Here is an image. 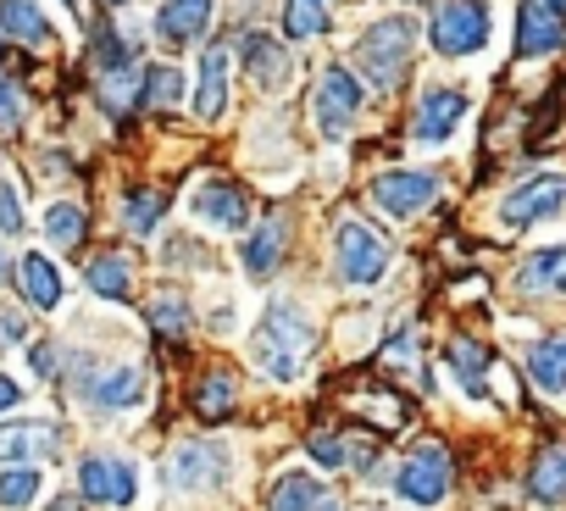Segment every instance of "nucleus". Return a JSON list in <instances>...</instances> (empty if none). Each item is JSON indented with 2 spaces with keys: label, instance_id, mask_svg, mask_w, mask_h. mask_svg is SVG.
Returning a JSON list of instances; mask_svg holds the SVG:
<instances>
[{
  "label": "nucleus",
  "instance_id": "nucleus-41",
  "mask_svg": "<svg viewBox=\"0 0 566 511\" xmlns=\"http://www.w3.org/2000/svg\"><path fill=\"white\" fill-rule=\"evenodd\" d=\"M29 334V317L23 312H0V345H12V340H23Z\"/></svg>",
  "mask_w": 566,
  "mask_h": 511
},
{
  "label": "nucleus",
  "instance_id": "nucleus-19",
  "mask_svg": "<svg viewBox=\"0 0 566 511\" xmlns=\"http://www.w3.org/2000/svg\"><path fill=\"white\" fill-rule=\"evenodd\" d=\"M51 450H56L51 423H0V461H29V456H51Z\"/></svg>",
  "mask_w": 566,
  "mask_h": 511
},
{
  "label": "nucleus",
  "instance_id": "nucleus-15",
  "mask_svg": "<svg viewBox=\"0 0 566 511\" xmlns=\"http://www.w3.org/2000/svg\"><path fill=\"white\" fill-rule=\"evenodd\" d=\"M283 250H290V222H283V217H266L261 233L244 239V268H250L255 279H266V273L283 268Z\"/></svg>",
  "mask_w": 566,
  "mask_h": 511
},
{
  "label": "nucleus",
  "instance_id": "nucleus-40",
  "mask_svg": "<svg viewBox=\"0 0 566 511\" xmlns=\"http://www.w3.org/2000/svg\"><path fill=\"white\" fill-rule=\"evenodd\" d=\"M18 117H23V106H18V90L0 79V128H18Z\"/></svg>",
  "mask_w": 566,
  "mask_h": 511
},
{
  "label": "nucleus",
  "instance_id": "nucleus-11",
  "mask_svg": "<svg viewBox=\"0 0 566 511\" xmlns=\"http://www.w3.org/2000/svg\"><path fill=\"white\" fill-rule=\"evenodd\" d=\"M461 117H467V95H461V90H428V95L417 101L411 139H417V145H444Z\"/></svg>",
  "mask_w": 566,
  "mask_h": 511
},
{
  "label": "nucleus",
  "instance_id": "nucleus-43",
  "mask_svg": "<svg viewBox=\"0 0 566 511\" xmlns=\"http://www.w3.org/2000/svg\"><path fill=\"white\" fill-rule=\"evenodd\" d=\"M18 400H23V389H18V384H12L7 373H0V417H7V411H12Z\"/></svg>",
  "mask_w": 566,
  "mask_h": 511
},
{
  "label": "nucleus",
  "instance_id": "nucleus-29",
  "mask_svg": "<svg viewBox=\"0 0 566 511\" xmlns=\"http://www.w3.org/2000/svg\"><path fill=\"white\" fill-rule=\"evenodd\" d=\"M283 29H290V40L328 34V0H290V7H283Z\"/></svg>",
  "mask_w": 566,
  "mask_h": 511
},
{
  "label": "nucleus",
  "instance_id": "nucleus-1",
  "mask_svg": "<svg viewBox=\"0 0 566 511\" xmlns=\"http://www.w3.org/2000/svg\"><path fill=\"white\" fill-rule=\"evenodd\" d=\"M312 345H317L312 317H306L301 306H290V301H272L266 317H261V328H255V345H250V351H255V367H261L266 378L295 384V378L306 373Z\"/></svg>",
  "mask_w": 566,
  "mask_h": 511
},
{
  "label": "nucleus",
  "instance_id": "nucleus-14",
  "mask_svg": "<svg viewBox=\"0 0 566 511\" xmlns=\"http://www.w3.org/2000/svg\"><path fill=\"white\" fill-rule=\"evenodd\" d=\"M195 211H200L206 222H217V228H244V217H250V200H244V189H239V184H228V178H211V184L195 195Z\"/></svg>",
  "mask_w": 566,
  "mask_h": 511
},
{
  "label": "nucleus",
  "instance_id": "nucleus-18",
  "mask_svg": "<svg viewBox=\"0 0 566 511\" xmlns=\"http://www.w3.org/2000/svg\"><path fill=\"white\" fill-rule=\"evenodd\" d=\"M527 494H533L538 505H560V500H566V445H549V450L533 456V467H527Z\"/></svg>",
  "mask_w": 566,
  "mask_h": 511
},
{
  "label": "nucleus",
  "instance_id": "nucleus-7",
  "mask_svg": "<svg viewBox=\"0 0 566 511\" xmlns=\"http://www.w3.org/2000/svg\"><path fill=\"white\" fill-rule=\"evenodd\" d=\"M560 206H566V178H560V173H538V178H527V184H516V189L505 195L500 222H505V228H527V222H538V217H549V211H560Z\"/></svg>",
  "mask_w": 566,
  "mask_h": 511
},
{
  "label": "nucleus",
  "instance_id": "nucleus-36",
  "mask_svg": "<svg viewBox=\"0 0 566 511\" xmlns=\"http://www.w3.org/2000/svg\"><path fill=\"white\" fill-rule=\"evenodd\" d=\"M150 328L184 340V328H189V306H184V295H156V301H150Z\"/></svg>",
  "mask_w": 566,
  "mask_h": 511
},
{
  "label": "nucleus",
  "instance_id": "nucleus-30",
  "mask_svg": "<svg viewBox=\"0 0 566 511\" xmlns=\"http://www.w3.org/2000/svg\"><path fill=\"white\" fill-rule=\"evenodd\" d=\"M350 411H356V417H367V423H378L384 434H395V428H406V423H411V406H406L400 395H361Z\"/></svg>",
  "mask_w": 566,
  "mask_h": 511
},
{
  "label": "nucleus",
  "instance_id": "nucleus-6",
  "mask_svg": "<svg viewBox=\"0 0 566 511\" xmlns=\"http://www.w3.org/2000/svg\"><path fill=\"white\" fill-rule=\"evenodd\" d=\"M566 40V0H522L516 12V51L522 56H549Z\"/></svg>",
  "mask_w": 566,
  "mask_h": 511
},
{
  "label": "nucleus",
  "instance_id": "nucleus-39",
  "mask_svg": "<svg viewBox=\"0 0 566 511\" xmlns=\"http://www.w3.org/2000/svg\"><path fill=\"white\" fill-rule=\"evenodd\" d=\"M384 362H389V367H417V334H400V340H389Z\"/></svg>",
  "mask_w": 566,
  "mask_h": 511
},
{
  "label": "nucleus",
  "instance_id": "nucleus-38",
  "mask_svg": "<svg viewBox=\"0 0 566 511\" xmlns=\"http://www.w3.org/2000/svg\"><path fill=\"white\" fill-rule=\"evenodd\" d=\"M0 233H23V206H18V189L0 178Z\"/></svg>",
  "mask_w": 566,
  "mask_h": 511
},
{
  "label": "nucleus",
  "instance_id": "nucleus-28",
  "mask_svg": "<svg viewBox=\"0 0 566 511\" xmlns=\"http://www.w3.org/2000/svg\"><path fill=\"white\" fill-rule=\"evenodd\" d=\"M84 279H90V290L106 295V301H128V290H134V268L123 262V255H95Z\"/></svg>",
  "mask_w": 566,
  "mask_h": 511
},
{
  "label": "nucleus",
  "instance_id": "nucleus-5",
  "mask_svg": "<svg viewBox=\"0 0 566 511\" xmlns=\"http://www.w3.org/2000/svg\"><path fill=\"white\" fill-rule=\"evenodd\" d=\"M400 494L411 500V505H439L444 494H450V450L444 445H417L411 456H406V467H400Z\"/></svg>",
  "mask_w": 566,
  "mask_h": 511
},
{
  "label": "nucleus",
  "instance_id": "nucleus-9",
  "mask_svg": "<svg viewBox=\"0 0 566 511\" xmlns=\"http://www.w3.org/2000/svg\"><path fill=\"white\" fill-rule=\"evenodd\" d=\"M228 478V456H222V445H178V456L167 461V483L172 489H184V494H195V489H217Z\"/></svg>",
  "mask_w": 566,
  "mask_h": 511
},
{
  "label": "nucleus",
  "instance_id": "nucleus-22",
  "mask_svg": "<svg viewBox=\"0 0 566 511\" xmlns=\"http://www.w3.org/2000/svg\"><path fill=\"white\" fill-rule=\"evenodd\" d=\"M206 18H211V0H172V7H161V18H156V34L167 45H189L206 29Z\"/></svg>",
  "mask_w": 566,
  "mask_h": 511
},
{
  "label": "nucleus",
  "instance_id": "nucleus-34",
  "mask_svg": "<svg viewBox=\"0 0 566 511\" xmlns=\"http://www.w3.org/2000/svg\"><path fill=\"white\" fill-rule=\"evenodd\" d=\"M139 95H145L150 106H172V101L184 95V73H178L172 62H161V67H150V73H145Z\"/></svg>",
  "mask_w": 566,
  "mask_h": 511
},
{
  "label": "nucleus",
  "instance_id": "nucleus-8",
  "mask_svg": "<svg viewBox=\"0 0 566 511\" xmlns=\"http://www.w3.org/2000/svg\"><path fill=\"white\" fill-rule=\"evenodd\" d=\"M356 112H361V84L350 79V67H328L323 84H317V123H323V134L345 139Z\"/></svg>",
  "mask_w": 566,
  "mask_h": 511
},
{
  "label": "nucleus",
  "instance_id": "nucleus-45",
  "mask_svg": "<svg viewBox=\"0 0 566 511\" xmlns=\"http://www.w3.org/2000/svg\"><path fill=\"white\" fill-rule=\"evenodd\" d=\"M112 7H128V0H112Z\"/></svg>",
  "mask_w": 566,
  "mask_h": 511
},
{
  "label": "nucleus",
  "instance_id": "nucleus-20",
  "mask_svg": "<svg viewBox=\"0 0 566 511\" xmlns=\"http://www.w3.org/2000/svg\"><path fill=\"white\" fill-rule=\"evenodd\" d=\"M516 284H522V295H566V244L527 255V268H522Z\"/></svg>",
  "mask_w": 566,
  "mask_h": 511
},
{
  "label": "nucleus",
  "instance_id": "nucleus-16",
  "mask_svg": "<svg viewBox=\"0 0 566 511\" xmlns=\"http://www.w3.org/2000/svg\"><path fill=\"white\" fill-rule=\"evenodd\" d=\"M222 106H228V51L222 45H211L206 56H200V90H195V117H222Z\"/></svg>",
  "mask_w": 566,
  "mask_h": 511
},
{
  "label": "nucleus",
  "instance_id": "nucleus-42",
  "mask_svg": "<svg viewBox=\"0 0 566 511\" xmlns=\"http://www.w3.org/2000/svg\"><path fill=\"white\" fill-rule=\"evenodd\" d=\"M29 362H34V373H40V378H56V351H51V345H34V356H29Z\"/></svg>",
  "mask_w": 566,
  "mask_h": 511
},
{
  "label": "nucleus",
  "instance_id": "nucleus-21",
  "mask_svg": "<svg viewBox=\"0 0 566 511\" xmlns=\"http://www.w3.org/2000/svg\"><path fill=\"white\" fill-rule=\"evenodd\" d=\"M139 395H145V373H139V367H112V373L90 389V406H95V411H128V406H139Z\"/></svg>",
  "mask_w": 566,
  "mask_h": 511
},
{
  "label": "nucleus",
  "instance_id": "nucleus-12",
  "mask_svg": "<svg viewBox=\"0 0 566 511\" xmlns=\"http://www.w3.org/2000/svg\"><path fill=\"white\" fill-rule=\"evenodd\" d=\"M433 195H439L433 173H384V178H373V200L389 217H417L422 206H433Z\"/></svg>",
  "mask_w": 566,
  "mask_h": 511
},
{
  "label": "nucleus",
  "instance_id": "nucleus-33",
  "mask_svg": "<svg viewBox=\"0 0 566 511\" xmlns=\"http://www.w3.org/2000/svg\"><path fill=\"white\" fill-rule=\"evenodd\" d=\"M101 95H106V106H112V112H128V106H134V95H139V67H134V62H117V67H106V84H101Z\"/></svg>",
  "mask_w": 566,
  "mask_h": 511
},
{
  "label": "nucleus",
  "instance_id": "nucleus-44",
  "mask_svg": "<svg viewBox=\"0 0 566 511\" xmlns=\"http://www.w3.org/2000/svg\"><path fill=\"white\" fill-rule=\"evenodd\" d=\"M56 511H78V500H62V505H56Z\"/></svg>",
  "mask_w": 566,
  "mask_h": 511
},
{
  "label": "nucleus",
  "instance_id": "nucleus-4",
  "mask_svg": "<svg viewBox=\"0 0 566 511\" xmlns=\"http://www.w3.org/2000/svg\"><path fill=\"white\" fill-rule=\"evenodd\" d=\"M334 244H339V279L345 284H378L389 273V244L361 217H345Z\"/></svg>",
  "mask_w": 566,
  "mask_h": 511
},
{
  "label": "nucleus",
  "instance_id": "nucleus-17",
  "mask_svg": "<svg viewBox=\"0 0 566 511\" xmlns=\"http://www.w3.org/2000/svg\"><path fill=\"white\" fill-rule=\"evenodd\" d=\"M450 373H455V384L472 395V400H489V351L478 345V340H450Z\"/></svg>",
  "mask_w": 566,
  "mask_h": 511
},
{
  "label": "nucleus",
  "instance_id": "nucleus-37",
  "mask_svg": "<svg viewBox=\"0 0 566 511\" xmlns=\"http://www.w3.org/2000/svg\"><path fill=\"white\" fill-rule=\"evenodd\" d=\"M306 450H312V461H317V467H345V450H350V439L312 434V439H306Z\"/></svg>",
  "mask_w": 566,
  "mask_h": 511
},
{
  "label": "nucleus",
  "instance_id": "nucleus-13",
  "mask_svg": "<svg viewBox=\"0 0 566 511\" xmlns=\"http://www.w3.org/2000/svg\"><path fill=\"white\" fill-rule=\"evenodd\" d=\"M272 511H339V500H334V489L323 483V478H312V472H283L277 483H272V500H266Z\"/></svg>",
  "mask_w": 566,
  "mask_h": 511
},
{
  "label": "nucleus",
  "instance_id": "nucleus-26",
  "mask_svg": "<svg viewBox=\"0 0 566 511\" xmlns=\"http://www.w3.org/2000/svg\"><path fill=\"white\" fill-rule=\"evenodd\" d=\"M244 67H250V79H255V84H283V73H290V56H283V45H277V40L250 34V40H244Z\"/></svg>",
  "mask_w": 566,
  "mask_h": 511
},
{
  "label": "nucleus",
  "instance_id": "nucleus-3",
  "mask_svg": "<svg viewBox=\"0 0 566 511\" xmlns=\"http://www.w3.org/2000/svg\"><path fill=\"white\" fill-rule=\"evenodd\" d=\"M489 29H494V18H489L483 0H439L433 23H428L439 56H472V51H483L489 45Z\"/></svg>",
  "mask_w": 566,
  "mask_h": 511
},
{
  "label": "nucleus",
  "instance_id": "nucleus-27",
  "mask_svg": "<svg viewBox=\"0 0 566 511\" xmlns=\"http://www.w3.org/2000/svg\"><path fill=\"white\" fill-rule=\"evenodd\" d=\"M0 29L29 40V45H45L51 40V23H45V12L34 7V0H0Z\"/></svg>",
  "mask_w": 566,
  "mask_h": 511
},
{
  "label": "nucleus",
  "instance_id": "nucleus-23",
  "mask_svg": "<svg viewBox=\"0 0 566 511\" xmlns=\"http://www.w3.org/2000/svg\"><path fill=\"white\" fill-rule=\"evenodd\" d=\"M527 378L544 389V395H560L566 389V340H538L527 351Z\"/></svg>",
  "mask_w": 566,
  "mask_h": 511
},
{
  "label": "nucleus",
  "instance_id": "nucleus-2",
  "mask_svg": "<svg viewBox=\"0 0 566 511\" xmlns=\"http://www.w3.org/2000/svg\"><path fill=\"white\" fill-rule=\"evenodd\" d=\"M411 45H417V29H411V18H384V23H373V29L361 34V45H356V62H361V73H367L378 90H395V84L406 79Z\"/></svg>",
  "mask_w": 566,
  "mask_h": 511
},
{
  "label": "nucleus",
  "instance_id": "nucleus-31",
  "mask_svg": "<svg viewBox=\"0 0 566 511\" xmlns=\"http://www.w3.org/2000/svg\"><path fill=\"white\" fill-rule=\"evenodd\" d=\"M40 467H12V472H0V505L7 511H23L34 494H40Z\"/></svg>",
  "mask_w": 566,
  "mask_h": 511
},
{
  "label": "nucleus",
  "instance_id": "nucleus-32",
  "mask_svg": "<svg viewBox=\"0 0 566 511\" xmlns=\"http://www.w3.org/2000/svg\"><path fill=\"white\" fill-rule=\"evenodd\" d=\"M161 206H167L161 189H134V195L123 200V222H128V233H150L156 217H161Z\"/></svg>",
  "mask_w": 566,
  "mask_h": 511
},
{
  "label": "nucleus",
  "instance_id": "nucleus-24",
  "mask_svg": "<svg viewBox=\"0 0 566 511\" xmlns=\"http://www.w3.org/2000/svg\"><path fill=\"white\" fill-rule=\"evenodd\" d=\"M233 400H239V378H233L228 367L200 373V384H195V411H200V417H228Z\"/></svg>",
  "mask_w": 566,
  "mask_h": 511
},
{
  "label": "nucleus",
  "instance_id": "nucleus-35",
  "mask_svg": "<svg viewBox=\"0 0 566 511\" xmlns=\"http://www.w3.org/2000/svg\"><path fill=\"white\" fill-rule=\"evenodd\" d=\"M45 233H51V244H78V233H84V206H73V200H62V206H51L45 211Z\"/></svg>",
  "mask_w": 566,
  "mask_h": 511
},
{
  "label": "nucleus",
  "instance_id": "nucleus-10",
  "mask_svg": "<svg viewBox=\"0 0 566 511\" xmlns=\"http://www.w3.org/2000/svg\"><path fill=\"white\" fill-rule=\"evenodd\" d=\"M78 489H84V500L128 505V500L139 494V478H134V467L117 461V456H90V461L78 467Z\"/></svg>",
  "mask_w": 566,
  "mask_h": 511
},
{
  "label": "nucleus",
  "instance_id": "nucleus-25",
  "mask_svg": "<svg viewBox=\"0 0 566 511\" xmlns=\"http://www.w3.org/2000/svg\"><path fill=\"white\" fill-rule=\"evenodd\" d=\"M18 284H23V295L40 306V312H51L56 301H62V279H56V268L45 262V255H23V268H18Z\"/></svg>",
  "mask_w": 566,
  "mask_h": 511
}]
</instances>
